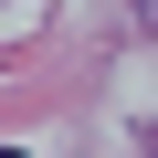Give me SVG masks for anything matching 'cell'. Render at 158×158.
<instances>
[{"label":"cell","instance_id":"6da1fadb","mask_svg":"<svg viewBox=\"0 0 158 158\" xmlns=\"http://www.w3.org/2000/svg\"><path fill=\"white\" fill-rule=\"evenodd\" d=\"M0 158H21V148H0Z\"/></svg>","mask_w":158,"mask_h":158}]
</instances>
